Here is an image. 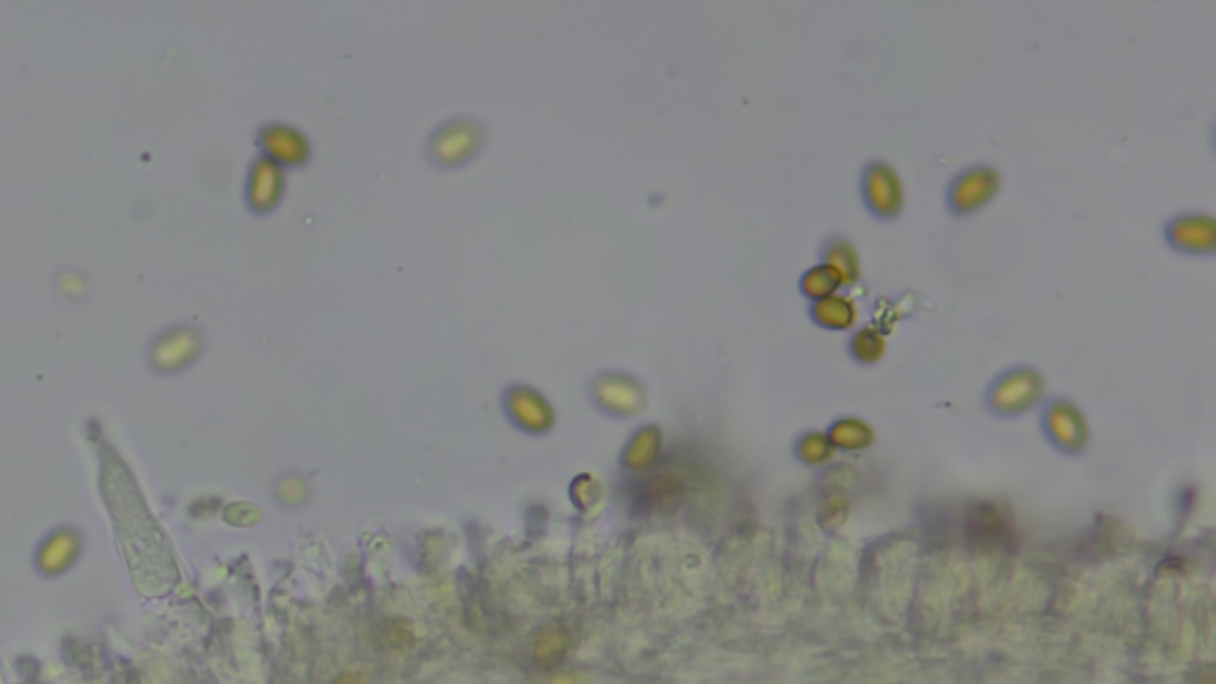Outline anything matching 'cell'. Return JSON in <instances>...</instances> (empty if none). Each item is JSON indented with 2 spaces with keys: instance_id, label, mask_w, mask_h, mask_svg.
<instances>
[{
  "instance_id": "cell-14",
  "label": "cell",
  "mask_w": 1216,
  "mask_h": 684,
  "mask_svg": "<svg viewBox=\"0 0 1216 684\" xmlns=\"http://www.w3.org/2000/svg\"><path fill=\"white\" fill-rule=\"evenodd\" d=\"M823 264H827L834 273H837V279L841 281V288L844 285H856L860 281L863 269H860L858 250L854 248V243L844 241V238H837V241H831L825 248Z\"/></svg>"
},
{
  "instance_id": "cell-4",
  "label": "cell",
  "mask_w": 1216,
  "mask_h": 684,
  "mask_svg": "<svg viewBox=\"0 0 1216 684\" xmlns=\"http://www.w3.org/2000/svg\"><path fill=\"white\" fill-rule=\"evenodd\" d=\"M1000 191V174L994 167H971L953 181L948 202L955 212L971 214L984 210Z\"/></svg>"
},
{
  "instance_id": "cell-7",
  "label": "cell",
  "mask_w": 1216,
  "mask_h": 684,
  "mask_svg": "<svg viewBox=\"0 0 1216 684\" xmlns=\"http://www.w3.org/2000/svg\"><path fill=\"white\" fill-rule=\"evenodd\" d=\"M286 191V171L276 162L259 158L252 162L248 183H246V200L250 210L257 214H267L276 210V204L281 202Z\"/></svg>"
},
{
  "instance_id": "cell-18",
  "label": "cell",
  "mask_w": 1216,
  "mask_h": 684,
  "mask_svg": "<svg viewBox=\"0 0 1216 684\" xmlns=\"http://www.w3.org/2000/svg\"><path fill=\"white\" fill-rule=\"evenodd\" d=\"M850 354L863 364H877L886 354V338L877 329H860L850 338Z\"/></svg>"
},
{
  "instance_id": "cell-9",
  "label": "cell",
  "mask_w": 1216,
  "mask_h": 684,
  "mask_svg": "<svg viewBox=\"0 0 1216 684\" xmlns=\"http://www.w3.org/2000/svg\"><path fill=\"white\" fill-rule=\"evenodd\" d=\"M504 402H507V412L514 419V423H518L524 431L545 433L554 425L551 404L547 402L545 395H540V392L532 388L516 385L507 392V400Z\"/></svg>"
},
{
  "instance_id": "cell-10",
  "label": "cell",
  "mask_w": 1216,
  "mask_h": 684,
  "mask_svg": "<svg viewBox=\"0 0 1216 684\" xmlns=\"http://www.w3.org/2000/svg\"><path fill=\"white\" fill-rule=\"evenodd\" d=\"M1167 238L1176 250L1209 254L1216 248V221L1207 214H1180L1167 227Z\"/></svg>"
},
{
  "instance_id": "cell-16",
  "label": "cell",
  "mask_w": 1216,
  "mask_h": 684,
  "mask_svg": "<svg viewBox=\"0 0 1216 684\" xmlns=\"http://www.w3.org/2000/svg\"><path fill=\"white\" fill-rule=\"evenodd\" d=\"M839 288H841V281L837 279V273H834L827 264H818V266L808 269L804 273V279H801L804 295L813 302L825 300L829 295H837Z\"/></svg>"
},
{
  "instance_id": "cell-3",
  "label": "cell",
  "mask_w": 1216,
  "mask_h": 684,
  "mask_svg": "<svg viewBox=\"0 0 1216 684\" xmlns=\"http://www.w3.org/2000/svg\"><path fill=\"white\" fill-rule=\"evenodd\" d=\"M1046 392L1044 375L1034 369H1013L1003 373L991 388V404L1000 414L1027 412Z\"/></svg>"
},
{
  "instance_id": "cell-19",
  "label": "cell",
  "mask_w": 1216,
  "mask_h": 684,
  "mask_svg": "<svg viewBox=\"0 0 1216 684\" xmlns=\"http://www.w3.org/2000/svg\"><path fill=\"white\" fill-rule=\"evenodd\" d=\"M801 454L808 461H825L831 454V440L823 433H810L801 442Z\"/></svg>"
},
{
  "instance_id": "cell-1",
  "label": "cell",
  "mask_w": 1216,
  "mask_h": 684,
  "mask_svg": "<svg viewBox=\"0 0 1216 684\" xmlns=\"http://www.w3.org/2000/svg\"><path fill=\"white\" fill-rule=\"evenodd\" d=\"M205 348V335L196 323H173L152 335L146 348L148 366L160 375H177L193 366Z\"/></svg>"
},
{
  "instance_id": "cell-13",
  "label": "cell",
  "mask_w": 1216,
  "mask_h": 684,
  "mask_svg": "<svg viewBox=\"0 0 1216 684\" xmlns=\"http://www.w3.org/2000/svg\"><path fill=\"white\" fill-rule=\"evenodd\" d=\"M813 319L820 323L823 329H829V331H848L856 326L858 321V306L854 300H848L844 295H829L825 300H818L813 302V310H810Z\"/></svg>"
},
{
  "instance_id": "cell-15",
  "label": "cell",
  "mask_w": 1216,
  "mask_h": 684,
  "mask_svg": "<svg viewBox=\"0 0 1216 684\" xmlns=\"http://www.w3.org/2000/svg\"><path fill=\"white\" fill-rule=\"evenodd\" d=\"M661 450V433L656 428H641L625 450V464L630 469H647Z\"/></svg>"
},
{
  "instance_id": "cell-5",
  "label": "cell",
  "mask_w": 1216,
  "mask_h": 684,
  "mask_svg": "<svg viewBox=\"0 0 1216 684\" xmlns=\"http://www.w3.org/2000/svg\"><path fill=\"white\" fill-rule=\"evenodd\" d=\"M863 193L867 208L881 219L898 217L903 212V204H906V188H903L898 171L886 162H873L867 167L863 179Z\"/></svg>"
},
{
  "instance_id": "cell-6",
  "label": "cell",
  "mask_w": 1216,
  "mask_h": 684,
  "mask_svg": "<svg viewBox=\"0 0 1216 684\" xmlns=\"http://www.w3.org/2000/svg\"><path fill=\"white\" fill-rule=\"evenodd\" d=\"M259 148L278 167H302L311 158L307 135L288 124H267L259 131Z\"/></svg>"
},
{
  "instance_id": "cell-8",
  "label": "cell",
  "mask_w": 1216,
  "mask_h": 684,
  "mask_svg": "<svg viewBox=\"0 0 1216 684\" xmlns=\"http://www.w3.org/2000/svg\"><path fill=\"white\" fill-rule=\"evenodd\" d=\"M595 400L606 412L628 416L645 406V390L625 373H604L595 383Z\"/></svg>"
},
{
  "instance_id": "cell-12",
  "label": "cell",
  "mask_w": 1216,
  "mask_h": 684,
  "mask_svg": "<svg viewBox=\"0 0 1216 684\" xmlns=\"http://www.w3.org/2000/svg\"><path fill=\"white\" fill-rule=\"evenodd\" d=\"M1046 423L1050 435L1065 447H1082L1088 435L1084 414L1067 400H1055L1048 406Z\"/></svg>"
},
{
  "instance_id": "cell-17",
  "label": "cell",
  "mask_w": 1216,
  "mask_h": 684,
  "mask_svg": "<svg viewBox=\"0 0 1216 684\" xmlns=\"http://www.w3.org/2000/svg\"><path fill=\"white\" fill-rule=\"evenodd\" d=\"M829 440L831 444H839V447H846V450H860L865 447V444L873 442V431L865 421L844 419L831 425Z\"/></svg>"
},
{
  "instance_id": "cell-11",
  "label": "cell",
  "mask_w": 1216,
  "mask_h": 684,
  "mask_svg": "<svg viewBox=\"0 0 1216 684\" xmlns=\"http://www.w3.org/2000/svg\"><path fill=\"white\" fill-rule=\"evenodd\" d=\"M79 550H81V537L77 530L60 527V530H53V533L41 542L37 563L43 573H50V575L64 573L77 561Z\"/></svg>"
},
{
  "instance_id": "cell-2",
  "label": "cell",
  "mask_w": 1216,
  "mask_h": 684,
  "mask_svg": "<svg viewBox=\"0 0 1216 684\" xmlns=\"http://www.w3.org/2000/svg\"><path fill=\"white\" fill-rule=\"evenodd\" d=\"M485 145V129L474 119H455L440 127L430 141V158L440 167H459L474 160Z\"/></svg>"
}]
</instances>
